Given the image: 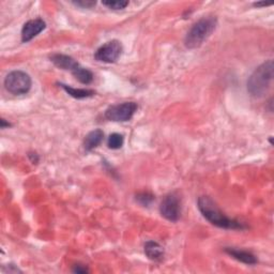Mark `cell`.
<instances>
[{"mask_svg": "<svg viewBox=\"0 0 274 274\" xmlns=\"http://www.w3.org/2000/svg\"><path fill=\"white\" fill-rule=\"evenodd\" d=\"M197 204L203 218L215 226L225 228V230H244L245 228V225L243 223H240L226 216L210 197H199Z\"/></svg>", "mask_w": 274, "mask_h": 274, "instance_id": "cell-1", "label": "cell"}, {"mask_svg": "<svg viewBox=\"0 0 274 274\" xmlns=\"http://www.w3.org/2000/svg\"><path fill=\"white\" fill-rule=\"evenodd\" d=\"M274 64L268 60L260 64L247 81V91L254 98H262L270 89L273 81Z\"/></svg>", "mask_w": 274, "mask_h": 274, "instance_id": "cell-2", "label": "cell"}, {"mask_svg": "<svg viewBox=\"0 0 274 274\" xmlns=\"http://www.w3.org/2000/svg\"><path fill=\"white\" fill-rule=\"evenodd\" d=\"M218 25V20L213 16L202 17L194 24L188 31L185 44L190 50L197 49L207 41L208 38L213 33Z\"/></svg>", "mask_w": 274, "mask_h": 274, "instance_id": "cell-3", "label": "cell"}, {"mask_svg": "<svg viewBox=\"0 0 274 274\" xmlns=\"http://www.w3.org/2000/svg\"><path fill=\"white\" fill-rule=\"evenodd\" d=\"M31 77L24 71L10 72L5 79V87L10 94L20 96L26 95L31 88Z\"/></svg>", "mask_w": 274, "mask_h": 274, "instance_id": "cell-4", "label": "cell"}, {"mask_svg": "<svg viewBox=\"0 0 274 274\" xmlns=\"http://www.w3.org/2000/svg\"><path fill=\"white\" fill-rule=\"evenodd\" d=\"M137 108L139 105L135 102H124L121 104L112 105L106 109L105 118L115 122L129 121L134 116Z\"/></svg>", "mask_w": 274, "mask_h": 274, "instance_id": "cell-5", "label": "cell"}, {"mask_svg": "<svg viewBox=\"0 0 274 274\" xmlns=\"http://www.w3.org/2000/svg\"><path fill=\"white\" fill-rule=\"evenodd\" d=\"M122 53V45L119 41L112 40L102 45L95 54V58L100 62L113 63L116 62Z\"/></svg>", "mask_w": 274, "mask_h": 274, "instance_id": "cell-6", "label": "cell"}, {"mask_svg": "<svg viewBox=\"0 0 274 274\" xmlns=\"http://www.w3.org/2000/svg\"><path fill=\"white\" fill-rule=\"evenodd\" d=\"M159 212L166 220L177 222L181 214V206L178 196H176L175 194L167 195L159 206Z\"/></svg>", "mask_w": 274, "mask_h": 274, "instance_id": "cell-7", "label": "cell"}, {"mask_svg": "<svg viewBox=\"0 0 274 274\" xmlns=\"http://www.w3.org/2000/svg\"><path fill=\"white\" fill-rule=\"evenodd\" d=\"M45 27H47V24H45V21L41 18L28 20L21 29V41L24 43L31 41L33 38H36L39 33H41L45 29Z\"/></svg>", "mask_w": 274, "mask_h": 274, "instance_id": "cell-8", "label": "cell"}, {"mask_svg": "<svg viewBox=\"0 0 274 274\" xmlns=\"http://www.w3.org/2000/svg\"><path fill=\"white\" fill-rule=\"evenodd\" d=\"M51 61L59 68L62 70H67L73 72L75 68L79 65L78 62L73 59L71 56L63 55V54H54L51 56Z\"/></svg>", "mask_w": 274, "mask_h": 274, "instance_id": "cell-9", "label": "cell"}, {"mask_svg": "<svg viewBox=\"0 0 274 274\" xmlns=\"http://www.w3.org/2000/svg\"><path fill=\"white\" fill-rule=\"evenodd\" d=\"M225 252L230 256H232L233 258H235L236 260L243 262V264H246V265H256L257 264L256 256L250 252H248V250L239 249V248H235V247H226Z\"/></svg>", "mask_w": 274, "mask_h": 274, "instance_id": "cell-10", "label": "cell"}, {"mask_svg": "<svg viewBox=\"0 0 274 274\" xmlns=\"http://www.w3.org/2000/svg\"><path fill=\"white\" fill-rule=\"evenodd\" d=\"M103 140H104V133L102 130L97 129L88 133L84 140V148L86 151H93L96 148H98Z\"/></svg>", "mask_w": 274, "mask_h": 274, "instance_id": "cell-11", "label": "cell"}, {"mask_svg": "<svg viewBox=\"0 0 274 274\" xmlns=\"http://www.w3.org/2000/svg\"><path fill=\"white\" fill-rule=\"evenodd\" d=\"M145 254L153 261H159L164 257V248L157 242L148 241L145 244Z\"/></svg>", "mask_w": 274, "mask_h": 274, "instance_id": "cell-12", "label": "cell"}, {"mask_svg": "<svg viewBox=\"0 0 274 274\" xmlns=\"http://www.w3.org/2000/svg\"><path fill=\"white\" fill-rule=\"evenodd\" d=\"M60 86L68 96H71L75 99H86V98H90L96 95L95 91L90 89H77V88H73L67 85H64V84H60Z\"/></svg>", "mask_w": 274, "mask_h": 274, "instance_id": "cell-13", "label": "cell"}, {"mask_svg": "<svg viewBox=\"0 0 274 274\" xmlns=\"http://www.w3.org/2000/svg\"><path fill=\"white\" fill-rule=\"evenodd\" d=\"M74 77L77 79L78 82H81L82 84L88 85L90 83H93L94 81V74L90 70L86 67H83L81 65H78L75 70L72 72Z\"/></svg>", "mask_w": 274, "mask_h": 274, "instance_id": "cell-14", "label": "cell"}, {"mask_svg": "<svg viewBox=\"0 0 274 274\" xmlns=\"http://www.w3.org/2000/svg\"><path fill=\"white\" fill-rule=\"evenodd\" d=\"M123 143H124L123 136L121 134H118V133H113V134L109 135V137H108L107 146H108L109 149L117 150V149H120Z\"/></svg>", "mask_w": 274, "mask_h": 274, "instance_id": "cell-15", "label": "cell"}, {"mask_svg": "<svg viewBox=\"0 0 274 274\" xmlns=\"http://www.w3.org/2000/svg\"><path fill=\"white\" fill-rule=\"evenodd\" d=\"M153 200L154 196L148 192H142L136 195V201H139L142 206H145V207H148V206L151 204Z\"/></svg>", "mask_w": 274, "mask_h": 274, "instance_id": "cell-16", "label": "cell"}, {"mask_svg": "<svg viewBox=\"0 0 274 274\" xmlns=\"http://www.w3.org/2000/svg\"><path fill=\"white\" fill-rule=\"evenodd\" d=\"M103 5L112 10H123L129 6V2H124V0H108V2H103Z\"/></svg>", "mask_w": 274, "mask_h": 274, "instance_id": "cell-17", "label": "cell"}, {"mask_svg": "<svg viewBox=\"0 0 274 274\" xmlns=\"http://www.w3.org/2000/svg\"><path fill=\"white\" fill-rule=\"evenodd\" d=\"M73 4L77 7H82L86 9L94 8L97 5V3L93 2V0H78V2H73Z\"/></svg>", "mask_w": 274, "mask_h": 274, "instance_id": "cell-18", "label": "cell"}, {"mask_svg": "<svg viewBox=\"0 0 274 274\" xmlns=\"http://www.w3.org/2000/svg\"><path fill=\"white\" fill-rule=\"evenodd\" d=\"M73 272H75V273H87V272H89V270L87 269V267H84V266H81V265H76L73 268Z\"/></svg>", "mask_w": 274, "mask_h": 274, "instance_id": "cell-19", "label": "cell"}, {"mask_svg": "<svg viewBox=\"0 0 274 274\" xmlns=\"http://www.w3.org/2000/svg\"><path fill=\"white\" fill-rule=\"evenodd\" d=\"M0 125H2V129H6V127H11V124L9 122H6L5 119L0 120Z\"/></svg>", "mask_w": 274, "mask_h": 274, "instance_id": "cell-20", "label": "cell"}, {"mask_svg": "<svg viewBox=\"0 0 274 274\" xmlns=\"http://www.w3.org/2000/svg\"><path fill=\"white\" fill-rule=\"evenodd\" d=\"M254 6L257 7V8H259V7H269V6H271V4H268V3H255Z\"/></svg>", "mask_w": 274, "mask_h": 274, "instance_id": "cell-21", "label": "cell"}]
</instances>
